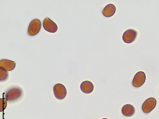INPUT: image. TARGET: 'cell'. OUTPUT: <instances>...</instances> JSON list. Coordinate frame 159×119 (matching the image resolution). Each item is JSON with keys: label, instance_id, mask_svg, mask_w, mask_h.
Here are the masks:
<instances>
[{"label": "cell", "instance_id": "cell-1", "mask_svg": "<svg viewBox=\"0 0 159 119\" xmlns=\"http://www.w3.org/2000/svg\"><path fill=\"white\" fill-rule=\"evenodd\" d=\"M42 24L40 20L35 19L30 23L28 27V33L30 36H33L37 35L40 31Z\"/></svg>", "mask_w": 159, "mask_h": 119}, {"label": "cell", "instance_id": "cell-2", "mask_svg": "<svg viewBox=\"0 0 159 119\" xmlns=\"http://www.w3.org/2000/svg\"><path fill=\"white\" fill-rule=\"evenodd\" d=\"M53 91L56 98L59 100L64 99L67 95V90L64 85L61 84H57L54 86Z\"/></svg>", "mask_w": 159, "mask_h": 119}, {"label": "cell", "instance_id": "cell-3", "mask_svg": "<svg viewBox=\"0 0 159 119\" xmlns=\"http://www.w3.org/2000/svg\"><path fill=\"white\" fill-rule=\"evenodd\" d=\"M22 94L21 89L18 88H13L7 91L5 94V98L8 101H14L19 98Z\"/></svg>", "mask_w": 159, "mask_h": 119}, {"label": "cell", "instance_id": "cell-4", "mask_svg": "<svg viewBox=\"0 0 159 119\" xmlns=\"http://www.w3.org/2000/svg\"><path fill=\"white\" fill-rule=\"evenodd\" d=\"M156 104L157 101L155 98H149L146 100L142 104V110L144 113H148L155 108Z\"/></svg>", "mask_w": 159, "mask_h": 119}, {"label": "cell", "instance_id": "cell-5", "mask_svg": "<svg viewBox=\"0 0 159 119\" xmlns=\"http://www.w3.org/2000/svg\"><path fill=\"white\" fill-rule=\"evenodd\" d=\"M138 32L134 29H129L123 33L122 38L126 43L130 44L134 42L136 38Z\"/></svg>", "mask_w": 159, "mask_h": 119}, {"label": "cell", "instance_id": "cell-6", "mask_svg": "<svg viewBox=\"0 0 159 119\" xmlns=\"http://www.w3.org/2000/svg\"><path fill=\"white\" fill-rule=\"evenodd\" d=\"M43 26L44 29L50 33H55L58 30V26L56 23L48 17L43 20Z\"/></svg>", "mask_w": 159, "mask_h": 119}, {"label": "cell", "instance_id": "cell-7", "mask_svg": "<svg viewBox=\"0 0 159 119\" xmlns=\"http://www.w3.org/2000/svg\"><path fill=\"white\" fill-rule=\"evenodd\" d=\"M146 78L145 74L143 72H138L135 74L132 81V85L136 88L141 87L145 83Z\"/></svg>", "mask_w": 159, "mask_h": 119}, {"label": "cell", "instance_id": "cell-8", "mask_svg": "<svg viewBox=\"0 0 159 119\" xmlns=\"http://www.w3.org/2000/svg\"><path fill=\"white\" fill-rule=\"evenodd\" d=\"M16 66L14 61L10 60L3 59L0 61V68L7 71H10L14 70Z\"/></svg>", "mask_w": 159, "mask_h": 119}, {"label": "cell", "instance_id": "cell-9", "mask_svg": "<svg viewBox=\"0 0 159 119\" xmlns=\"http://www.w3.org/2000/svg\"><path fill=\"white\" fill-rule=\"evenodd\" d=\"M116 10V7L114 5L109 4L104 7L102 14L106 17H111L115 14Z\"/></svg>", "mask_w": 159, "mask_h": 119}, {"label": "cell", "instance_id": "cell-10", "mask_svg": "<svg viewBox=\"0 0 159 119\" xmlns=\"http://www.w3.org/2000/svg\"><path fill=\"white\" fill-rule=\"evenodd\" d=\"M80 89L84 93L89 94L93 91L94 86L92 83L89 81L83 82L80 85Z\"/></svg>", "mask_w": 159, "mask_h": 119}, {"label": "cell", "instance_id": "cell-11", "mask_svg": "<svg viewBox=\"0 0 159 119\" xmlns=\"http://www.w3.org/2000/svg\"><path fill=\"white\" fill-rule=\"evenodd\" d=\"M121 111L124 116L130 117L134 115L135 110L133 105L128 104L124 106L122 108Z\"/></svg>", "mask_w": 159, "mask_h": 119}, {"label": "cell", "instance_id": "cell-12", "mask_svg": "<svg viewBox=\"0 0 159 119\" xmlns=\"http://www.w3.org/2000/svg\"><path fill=\"white\" fill-rule=\"evenodd\" d=\"M0 112L3 111L7 107V99L5 98L0 99Z\"/></svg>", "mask_w": 159, "mask_h": 119}, {"label": "cell", "instance_id": "cell-13", "mask_svg": "<svg viewBox=\"0 0 159 119\" xmlns=\"http://www.w3.org/2000/svg\"><path fill=\"white\" fill-rule=\"evenodd\" d=\"M0 72H1V78H0L1 81H4L6 80L8 76V73L7 71L1 68Z\"/></svg>", "mask_w": 159, "mask_h": 119}, {"label": "cell", "instance_id": "cell-14", "mask_svg": "<svg viewBox=\"0 0 159 119\" xmlns=\"http://www.w3.org/2000/svg\"><path fill=\"white\" fill-rule=\"evenodd\" d=\"M102 119H108L107 118H102Z\"/></svg>", "mask_w": 159, "mask_h": 119}]
</instances>
